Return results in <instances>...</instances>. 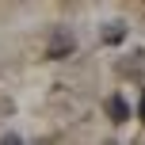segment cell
<instances>
[{"label":"cell","mask_w":145,"mask_h":145,"mask_svg":"<svg viewBox=\"0 0 145 145\" xmlns=\"http://www.w3.org/2000/svg\"><path fill=\"white\" fill-rule=\"evenodd\" d=\"M122 38H126V23H107V27H103V42H107V46H115V42H122Z\"/></svg>","instance_id":"cell-3"},{"label":"cell","mask_w":145,"mask_h":145,"mask_svg":"<svg viewBox=\"0 0 145 145\" xmlns=\"http://www.w3.org/2000/svg\"><path fill=\"white\" fill-rule=\"evenodd\" d=\"M138 115H141V122H145V92H141V103H138Z\"/></svg>","instance_id":"cell-4"},{"label":"cell","mask_w":145,"mask_h":145,"mask_svg":"<svg viewBox=\"0 0 145 145\" xmlns=\"http://www.w3.org/2000/svg\"><path fill=\"white\" fill-rule=\"evenodd\" d=\"M72 50H76V35H72L69 27H54L50 31V42H46V57L61 61V57H69Z\"/></svg>","instance_id":"cell-1"},{"label":"cell","mask_w":145,"mask_h":145,"mask_svg":"<svg viewBox=\"0 0 145 145\" xmlns=\"http://www.w3.org/2000/svg\"><path fill=\"white\" fill-rule=\"evenodd\" d=\"M107 115H111V122H118V126L130 118V107H126L122 95H111V99H107Z\"/></svg>","instance_id":"cell-2"}]
</instances>
